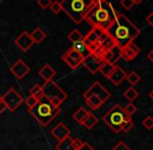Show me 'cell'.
<instances>
[{
  "instance_id": "cell-42",
  "label": "cell",
  "mask_w": 153,
  "mask_h": 150,
  "mask_svg": "<svg viewBox=\"0 0 153 150\" xmlns=\"http://www.w3.org/2000/svg\"><path fill=\"white\" fill-rule=\"evenodd\" d=\"M5 110H7V108H6V105L4 104V102H2V100H1V102H0V115Z\"/></svg>"
},
{
  "instance_id": "cell-36",
  "label": "cell",
  "mask_w": 153,
  "mask_h": 150,
  "mask_svg": "<svg viewBox=\"0 0 153 150\" xmlns=\"http://www.w3.org/2000/svg\"><path fill=\"white\" fill-rule=\"evenodd\" d=\"M38 101H39V100L36 99V98H34L33 96L29 95L28 97L26 98V100H25V103H26L27 108H32V106L36 105V104L38 103Z\"/></svg>"
},
{
  "instance_id": "cell-35",
  "label": "cell",
  "mask_w": 153,
  "mask_h": 150,
  "mask_svg": "<svg viewBox=\"0 0 153 150\" xmlns=\"http://www.w3.org/2000/svg\"><path fill=\"white\" fill-rule=\"evenodd\" d=\"M113 150H131V149L125 142L120 141V142H118L117 144L113 147Z\"/></svg>"
},
{
  "instance_id": "cell-40",
  "label": "cell",
  "mask_w": 153,
  "mask_h": 150,
  "mask_svg": "<svg viewBox=\"0 0 153 150\" xmlns=\"http://www.w3.org/2000/svg\"><path fill=\"white\" fill-rule=\"evenodd\" d=\"M146 21H147V23L150 26L153 27V13H150V14L146 17Z\"/></svg>"
},
{
  "instance_id": "cell-47",
  "label": "cell",
  "mask_w": 153,
  "mask_h": 150,
  "mask_svg": "<svg viewBox=\"0 0 153 150\" xmlns=\"http://www.w3.org/2000/svg\"><path fill=\"white\" fill-rule=\"evenodd\" d=\"M0 102H1V96H0Z\"/></svg>"
},
{
  "instance_id": "cell-11",
  "label": "cell",
  "mask_w": 153,
  "mask_h": 150,
  "mask_svg": "<svg viewBox=\"0 0 153 150\" xmlns=\"http://www.w3.org/2000/svg\"><path fill=\"white\" fill-rule=\"evenodd\" d=\"M30 71V68L27 64H25L22 59H18L14 65L10 67V72L17 79H22L26 76Z\"/></svg>"
},
{
  "instance_id": "cell-1",
  "label": "cell",
  "mask_w": 153,
  "mask_h": 150,
  "mask_svg": "<svg viewBox=\"0 0 153 150\" xmlns=\"http://www.w3.org/2000/svg\"><path fill=\"white\" fill-rule=\"evenodd\" d=\"M106 33L122 49L139 37L141 30L124 14L119 13L111 26L106 29Z\"/></svg>"
},
{
  "instance_id": "cell-16",
  "label": "cell",
  "mask_w": 153,
  "mask_h": 150,
  "mask_svg": "<svg viewBox=\"0 0 153 150\" xmlns=\"http://www.w3.org/2000/svg\"><path fill=\"white\" fill-rule=\"evenodd\" d=\"M105 33V30L100 28H93L87 36H85L82 42L85 43V46H90L91 44H94V43H98L99 40H100L101 36Z\"/></svg>"
},
{
  "instance_id": "cell-9",
  "label": "cell",
  "mask_w": 153,
  "mask_h": 150,
  "mask_svg": "<svg viewBox=\"0 0 153 150\" xmlns=\"http://www.w3.org/2000/svg\"><path fill=\"white\" fill-rule=\"evenodd\" d=\"M83 59H85V56H83L81 53H79L78 51L73 49L72 47H71L70 49H68V50L62 55V61L67 64V66H68L69 68H71V69H73V70L77 69V68L82 64Z\"/></svg>"
},
{
  "instance_id": "cell-38",
  "label": "cell",
  "mask_w": 153,
  "mask_h": 150,
  "mask_svg": "<svg viewBox=\"0 0 153 150\" xmlns=\"http://www.w3.org/2000/svg\"><path fill=\"white\" fill-rule=\"evenodd\" d=\"M121 5L125 10H129L130 8H132V6L134 5V2L132 0H121Z\"/></svg>"
},
{
  "instance_id": "cell-21",
  "label": "cell",
  "mask_w": 153,
  "mask_h": 150,
  "mask_svg": "<svg viewBox=\"0 0 153 150\" xmlns=\"http://www.w3.org/2000/svg\"><path fill=\"white\" fill-rule=\"evenodd\" d=\"M72 140L73 139L71 138V137H68V138L59 141V144L55 146V149L56 150H76L74 148V146H73Z\"/></svg>"
},
{
  "instance_id": "cell-26",
  "label": "cell",
  "mask_w": 153,
  "mask_h": 150,
  "mask_svg": "<svg viewBox=\"0 0 153 150\" xmlns=\"http://www.w3.org/2000/svg\"><path fill=\"white\" fill-rule=\"evenodd\" d=\"M72 48L75 49L76 51H78L79 53H81V54L83 55V56H87V55L90 54L89 50H88V47L85 45V43L82 42V41H79V42H75L73 43L72 45Z\"/></svg>"
},
{
  "instance_id": "cell-13",
  "label": "cell",
  "mask_w": 153,
  "mask_h": 150,
  "mask_svg": "<svg viewBox=\"0 0 153 150\" xmlns=\"http://www.w3.org/2000/svg\"><path fill=\"white\" fill-rule=\"evenodd\" d=\"M99 55L102 57V59L104 62H108V63L113 64V65H116V63L121 59V48L118 45H116L109 50L104 51V52H102Z\"/></svg>"
},
{
  "instance_id": "cell-33",
  "label": "cell",
  "mask_w": 153,
  "mask_h": 150,
  "mask_svg": "<svg viewBox=\"0 0 153 150\" xmlns=\"http://www.w3.org/2000/svg\"><path fill=\"white\" fill-rule=\"evenodd\" d=\"M143 126L146 128V129H152L153 128V117L151 116H148V117H146L145 119L143 120Z\"/></svg>"
},
{
  "instance_id": "cell-24",
  "label": "cell",
  "mask_w": 153,
  "mask_h": 150,
  "mask_svg": "<svg viewBox=\"0 0 153 150\" xmlns=\"http://www.w3.org/2000/svg\"><path fill=\"white\" fill-rule=\"evenodd\" d=\"M85 103L90 106V108H92L93 111H97L101 105L103 104V102L99 99L96 96H90V97L85 98Z\"/></svg>"
},
{
  "instance_id": "cell-34",
  "label": "cell",
  "mask_w": 153,
  "mask_h": 150,
  "mask_svg": "<svg viewBox=\"0 0 153 150\" xmlns=\"http://www.w3.org/2000/svg\"><path fill=\"white\" fill-rule=\"evenodd\" d=\"M50 10H52L54 14H59V12L62 10V5L59 1H52V3L50 4Z\"/></svg>"
},
{
  "instance_id": "cell-2",
  "label": "cell",
  "mask_w": 153,
  "mask_h": 150,
  "mask_svg": "<svg viewBox=\"0 0 153 150\" xmlns=\"http://www.w3.org/2000/svg\"><path fill=\"white\" fill-rule=\"evenodd\" d=\"M118 14L119 13L113 7L111 3L105 1L100 4H94L87 13L85 20L92 25L93 28H100L106 31Z\"/></svg>"
},
{
  "instance_id": "cell-3",
  "label": "cell",
  "mask_w": 153,
  "mask_h": 150,
  "mask_svg": "<svg viewBox=\"0 0 153 150\" xmlns=\"http://www.w3.org/2000/svg\"><path fill=\"white\" fill-rule=\"evenodd\" d=\"M28 112L43 127H46L61 113V108L53 105L52 102L44 95L39 99L36 105L28 108Z\"/></svg>"
},
{
  "instance_id": "cell-20",
  "label": "cell",
  "mask_w": 153,
  "mask_h": 150,
  "mask_svg": "<svg viewBox=\"0 0 153 150\" xmlns=\"http://www.w3.org/2000/svg\"><path fill=\"white\" fill-rule=\"evenodd\" d=\"M30 38L33 43L40 44V43H42L43 40L46 38V33H45L41 27H36V28L30 33Z\"/></svg>"
},
{
  "instance_id": "cell-37",
  "label": "cell",
  "mask_w": 153,
  "mask_h": 150,
  "mask_svg": "<svg viewBox=\"0 0 153 150\" xmlns=\"http://www.w3.org/2000/svg\"><path fill=\"white\" fill-rule=\"evenodd\" d=\"M72 143H73V146H74V148L76 150H78V149H80L83 145H85V142H83V141L80 140L79 138H75V139H73V140H72Z\"/></svg>"
},
{
  "instance_id": "cell-44",
  "label": "cell",
  "mask_w": 153,
  "mask_h": 150,
  "mask_svg": "<svg viewBox=\"0 0 153 150\" xmlns=\"http://www.w3.org/2000/svg\"><path fill=\"white\" fill-rule=\"evenodd\" d=\"M93 1H94V4H100V3H102V2L107 1V0H93Z\"/></svg>"
},
{
  "instance_id": "cell-19",
  "label": "cell",
  "mask_w": 153,
  "mask_h": 150,
  "mask_svg": "<svg viewBox=\"0 0 153 150\" xmlns=\"http://www.w3.org/2000/svg\"><path fill=\"white\" fill-rule=\"evenodd\" d=\"M55 74H56V71H55L50 65H48V64L44 65L40 70H39V75L44 79L45 82H46V81H49V80H52V78L54 77Z\"/></svg>"
},
{
  "instance_id": "cell-30",
  "label": "cell",
  "mask_w": 153,
  "mask_h": 150,
  "mask_svg": "<svg viewBox=\"0 0 153 150\" xmlns=\"http://www.w3.org/2000/svg\"><path fill=\"white\" fill-rule=\"evenodd\" d=\"M29 94H30L31 96H33L34 98H36L38 100L40 99V98H42L43 96H44V92H43L42 85H34L30 89V91H29Z\"/></svg>"
},
{
  "instance_id": "cell-6",
  "label": "cell",
  "mask_w": 153,
  "mask_h": 150,
  "mask_svg": "<svg viewBox=\"0 0 153 150\" xmlns=\"http://www.w3.org/2000/svg\"><path fill=\"white\" fill-rule=\"evenodd\" d=\"M44 95L52 102V104L56 108H59V105L67 100L68 98V94L57 85L53 80L46 81L44 85H42Z\"/></svg>"
},
{
  "instance_id": "cell-31",
  "label": "cell",
  "mask_w": 153,
  "mask_h": 150,
  "mask_svg": "<svg viewBox=\"0 0 153 150\" xmlns=\"http://www.w3.org/2000/svg\"><path fill=\"white\" fill-rule=\"evenodd\" d=\"M133 126H134V123H133V121L131 120V118H128V119L125 120V121L123 122L122 127H121V131H124V132L130 131V130L133 128Z\"/></svg>"
},
{
  "instance_id": "cell-5",
  "label": "cell",
  "mask_w": 153,
  "mask_h": 150,
  "mask_svg": "<svg viewBox=\"0 0 153 150\" xmlns=\"http://www.w3.org/2000/svg\"><path fill=\"white\" fill-rule=\"evenodd\" d=\"M130 118L124 112V108L120 104H115L111 110L108 111L102 117L103 122L108 125V127L113 130L115 134H119L121 131L122 124L125 120Z\"/></svg>"
},
{
  "instance_id": "cell-8",
  "label": "cell",
  "mask_w": 153,
  "mask_h": 150,
  "mask_svg": "<svg viewBox=\"0 0 153 150\" xmlns=\"http://www.w3.org/2000/svg\"><path fill=\"white\" fill-rule=\"evenodd\" d=\"M90 96H96L104 103L111 98V93L101 85L99 81H95L94 83L83 93V98H88Z\"/></svg>"
},
{
  "instance_id": "cell-7",
  "label": "cell",
  "mask_w": 153,
  "mask_h": 150,
  "mask_svg": "<svg viewBox=\"0 0 153 150\" xmlns=\"http://www.w3.org/2000/svg\"><path fill=\"white\" fill-rule=\"evenodd\" d=\"M1 100L2 102H4V104L6 105L10 112H15L24 101L22 96L14 88H10L3 96H1Z\"/></svg>"
},
{
  "instance_id": "cell-4",
  "label": "cell",
  "mask_w": 153,
  "mask_h": 150,
  "mask_svg": "<svg viewBox=\"0 0 153 150\" xmlns=\"http://www.w3.org/2000/svg\"><path fill=\"white\" fill-rule=\"evenodd\" d=\"M62 10L70 17L76 24L85 20V17L90 8L94 5L93 0H62Z\"/></svg>"
},
{
  "instance_id": "cell-22",
  "label": "cell",
  "mask_w": 153,
  "mask_h": 150,
  "mask_svg": "<svg viewBox=\"0 0 153 150\" xmlns=\"http://www.w3.org/2000/svg\"><path fill=\"white\" fill-rule=\"evenodd\" d=\"M91 113L89 111H87L85 108H79L74 114H73V119L79 124H82V122L85 120V118L88 117V115Z\"/></svg>"
},
{
  "instance_id": "cell-43",
  "label": "cell",
  "mask_w": 153,
  "mask_h": 150,
  "mask_svg": "<svg viewBox=\"0 0 153 150\" xmlns=\"http://www.w3.org/2000/svg\"><path fill=\"white\" fill-rule=\"evenodd\" d=\"M147 57L149 59V61L151 62V63H153V49H151V50L149 51V53L147 54Z\"/></svg>"
},
{
  "instance_id": "cell-29",
  "label": "cell",
  "mask_w": 153,
  "mask_h": 150,
  "mask_svg": "<svg viewBox=\"0 0 153 150\" xmlns=\"http://www.w3.org/2000/svg\"><path fill=\"white\" fill-rule=\"evenodd\" d=\"M83 38H85V36H83L82 33H81L79 30H77V29H74V30H72L68 35L69 41H70V42H72V43L79 42V41H82Z\"/></svg>"
},
{
  "instance_id": "cell-28",
  "label": "cell",
  "mask_w": 153,
  "mask_h": 150,
  "mask_svg": "<svg viewBox=\"0 0 153 150\" xmlns=\"http://www.w3.org/2000/svg\"><path fill=\"white\" fill-rule=\"evenodd\" d=\"M125 79H126V80L133 87V85H137V83L141 81V76H140L135 71H131L130 73L126 75V78Z\"/></svg>"
},
{
  "instance_id": "cell-46",
  "label": "cell",
  "mask_w": 153,
  "mask_h": 150,
  "mask_svg": "<svg viewBox=\"0 0 153 150\" xmlns=\"http://www.w3.org/2000/svg\"><path fill=\"white\" fill-rule=\"evenodd\" d=\"M149 97L151 98V99L153 100V90H152L151 92H150V94H149Z\"/></svg>"
},
{
  "instance_id": "cell-15",
  "label": "cell",
  "mask_w": 153,
  "mask_h": 150,
  "mask_svg": "<svg viewBox=\"0 0 153 150\" xmlns=\"http://www.w3.org/2000/svg\"><path fill=\"white\" fill-rule=\"evenodd\" d=\"M51 134H52V136L59 142V141L70 137L71 131H70V129L67 127L66 124L62 123V122H59V124H56V125L52 128Z\"/></svg>"
},
{
  "instance_id": "cell-45",
  "label": "cell",
  "mask_w": 153,
  "mask_h": 150,
  "mask_svg": "<svg viewBox=\"0 0 153 150\" xmlns=\"http://www.w3.org/2000/svg\"><path fill=\"white\" fill-rule=\"evenodd\" d=\"M133 2H134V4H140L141 2H143L144 0H132Z\"/></svg>"
},
{
  "instance_id": "cell-27",
  "label": "cell",
  "mask_w": 153,
  "mask_h": 150,
  "mask_svg": "<svg viewBox=\"0 0 153 150\" xmlns=\"http://www.w3.org/2000/svg\"><path fill=\"white\" fill-rule=\"evenodd\" d=\"M139 95H140V93L133 87H129L128 89L124 92V97L126 98L129 102H132L133 100H135L139 97Z\"/></svg>"
},
{
  "instance_id": "cell-18",
  "label": "cell",
  "mask_w": 153,
  "mask_h": 150,
  "mask_svg": "<svg viewBox=\"0 0 153 150\" xmlns=\"http://www.w3.org/2000/svg\"><path fill=\"white\" fill-rule=\"evenodd\" d=\"M99 42H100V51H101V53L104 52V51L109 50L111 48H113L114 46H116V45H117L115 42H114L113 39H111L108 35H107L106 31H105V33H103L102 36H101ZM101 53H100V54H101Z\"/></svg>"
},
{
  "instance_id": "cell-14",
  "label": "cell",
  "mask_w": 153,
  "mask_h": 150,
  "mask_svg": "<svg viewBox=\"0 0 153 150\" xmlns=\"http://www.w3.org/2000/svg\"><path fill=\"white\" fill-rule=\"evenodd\" d=\"M15 44H16L23 52H26L34 43L32 42L31 38H30V33H28L27 31H23V33H20V36H18V38L15 40Z\"/></svg>"
},
{
  "instance_id": "cell-25",
  "label": "cell",
  "mask_w": 153,
  "mask_h": 150,
  "mask_svg": "<svg viewBox=\"0 0 153 150\" xmlns=\"http://www.w3.org/2000/svg\"><path fill=\"white\" fill-rule=\"evenodd\" d=\"M98 121H99L98 118H97L94 114L90 113L89 115H88V117L85 118V121L82 122L81 125H83L85 128H88V129H92V128L94 127L97 123H98Z\"/></svg>"
},
{
  "instance_id": "cell-10",
  "label": "cell",
  "mask_w": 153,
  "mask_h": 150,
  "mask_svg": "<svg viewBox=\"0 0 153 150\" xmlns=\"http://www.w3.org/2000/svg\"><path fill=\"white\" fill-rule=\"evenodd\" d=\"M103 62L104 61H103L100 55L90 53L89 55H87L83 59V62L81 65L87 70H89V72H91L92 74H96L97 72H99V69H100Z\"/></svg>"
},
{
  "instance_id": "cell-17",
  "label": "cell",
  "mask_w": 153,
  "mask_h": 150,
  "mask_svg": "<svg viewBox=\"0 0 153 150\" xmlns=\"http://www.w3.org/2000/svg\"><path fill=\"white\" fill-rule=\"evenodd\" d=\"M126 75H127V73L122 69L121 67H120V66L115 65V69H114L113 73L109 75L108 79L115 85H119L120 83L126 78Z\"/></svg>"
},
{
  "instance_id": "cell-39",
  "label": "cell",
  "mask_w": 153,
  "mask_h": 150,
  "mask_svg": "<svg viewBox=\"0 0 153 150\" xmlns=\"http://www.w3.org/2000/svg\"><path fill=\"white\" fill-rule=\"evenodd\" d=\"M52 3L51 0H38V4L40 7H42L43 10H46L50 6V4Z\"/></svg>"
},
{
  "instance_id": "cell-23",
  "label": "cell",
  "mask_w": 153,
  "mask_h": 150,
  "mask_svg": "<svg viewBox=\"0 0 153 150\" xmlns=\"http://www.w3.org/2000/svg\"><path fill=\"white\" fill-rule=\"evenodd\" d=\"M114 69H115V65L108 63V62H103L102 65H101L100 69H99V72L105 77V78H108L109 75L113 73Z\"/></svg>"
},
{
  "instance_id": "cell-32",
  "label": "cell",
  "mask_w": 153,
  "mask_h": 150,
  "mask_svg": "<svg viewBox=\"0 0 153 150\" xmlns=\"http://www.w3.org/2000/svg\"><path fill=\"white\" fill-rule=\"evenodd\" d=\"M123 108H124V112L127 114V116H129L130 118H131V116L134 115V114L137 113V106H135L132 102H129V103L127 104V105H125Z\"/></svg>"
},
{
  "instance_id": "cell-12",
  "label": "cell",
  "mask_w": 153,
  "mask_h": 150,
  "mask_svg": "<svg viewBox=\"0 0 153 150\" xmlns=\"http://www.w3.org/2000/svg\"><path fill=\"white\" fill-rule=\"evenodd\" d=\"M140 52H141L140 47H137L134 43L131 42L121 49V57L124 61L127 62L132 61V59H134L139 55Z\"/></svg>"
},
{
  "instance_id": "cell-41",
  "label": "cell",
  "mask_w": 153,
  "mask_h": 150,
  "mask_svg": "<svg viewBox=\"0 0 153 150\" xmlns=\"http://www.w3.org/2000/svg\"><path fill=\"white\" fill-rule=\"evenodd\" d=\"M78 150H95V148L93 146H91V145H90L89 143L85 142V145H83V146L81 147L80 149H78Z\"/></svg>"
}]
</instances>
